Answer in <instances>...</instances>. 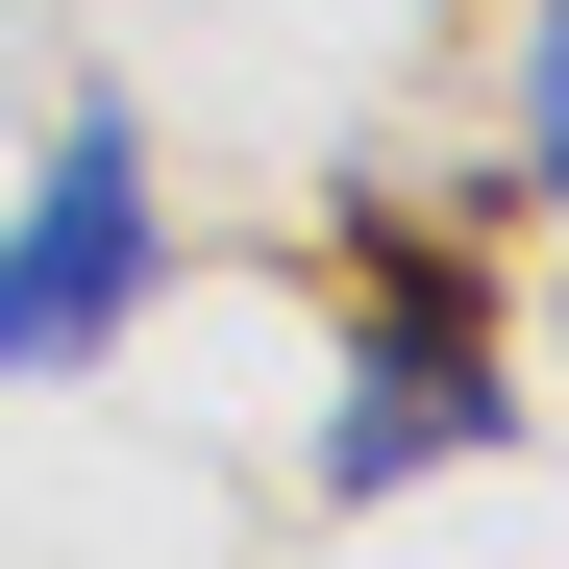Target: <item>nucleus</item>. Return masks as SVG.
<instances>
[{"mask_svg":"<svg viewBox=\"0 0 569 569\" xmlns=\"http://www.w3.org/2000/svg\"><path fill=\"white\" fill-rule=\"evenodd\" d=\"M520 397H496V298H470V248H371V347H347V397H322V496H397V470H446V446H496Z\"/></svg>","mask_w":569,"mask_h":569,"instance_id":"nucleus-1","label":"nucleus"},{"mask_svg":"<svg viewBox=\"0 0 569 569\" xmlns=\"http://www.w3.org/2000/svg\"><path fill=\"white\" fill-rule=\"evenodd\" d=\"M124 322H149V149H124V100H74L26 223H0V371H100Z\"/></svg>","mask_w":569,"mask_h":569,"instance_id":"nucleus-2","label":"nucleus"},{"mask_svg":"<svg viewBox=\"0 0 569 569\" xmlns=\"http://www.w3.org/2000/svg\"><path fill=\"white\" fill-rule=\"evenodd\" d=\"M520 149H545V199H569V0L520 26Z\"/></svg>","mask_w":569,"mask_h":569,"instance_id":"nucleus-3","label":"nucleus"}]
</instances>
